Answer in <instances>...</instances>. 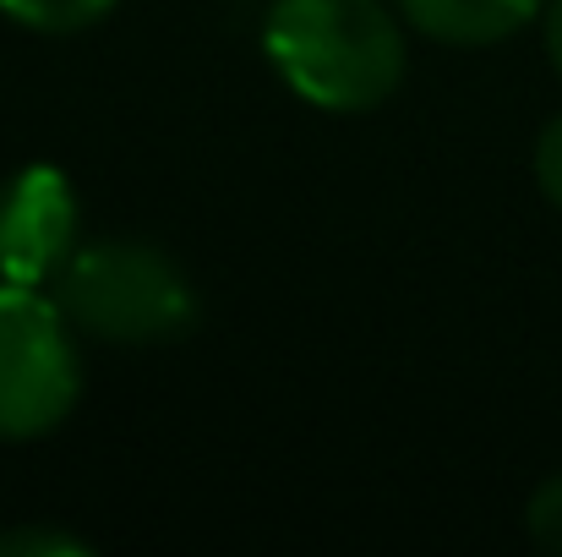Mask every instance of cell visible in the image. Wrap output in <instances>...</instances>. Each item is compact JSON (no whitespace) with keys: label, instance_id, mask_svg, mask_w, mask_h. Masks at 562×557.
I'll return each instance as SVG.
<instances>
[{"label":"cell","instance_id":"6da1fadb","mask_svg":"<svg viewBox=\"0 0 562 557\" xmlns=\"http://www.w3.org/2000/svg\"><path fill=\"white\" fill-rule=\"evenodd\" d=\"M398 22L387 0H273L262 49L290 93L334 115H361L404 82Z\"/></svg>","mask_w":562,"mask_h":557},{"label":"cell","instance_id":"7a4b0ae2","mask_svg":"<svg viewBox=\"0 0 562 557\" xmlns=\"http://www.w3.org/2000/svg\"><path fill=\"white\" fill-rule=\"evenodd\" d=\"M55 301L82 339L170 345L196 323V290L170 252L132 235L82 241L55 279Z\"/></svg>","mask_w":562,"mask_h":557},{"label":"cell","instance_id":"3957f363","mask_svg":"<svg viewBox=\"0 0 562 557\" xmlns=\"http://www.w3.org/2000/svg\"><path fill=\"white\" fill-rule=\"evenodd\" d=\"M82 399V350L60 301L0 279V443L49 437Z\"/></svg>","mask_w":562,"mask_h":557},{"label":"cell","instance_id":"277c9868","mask_svg":"<svg viewBox=\"0 0 562 557\" xmlns=\"http://www.w3.org/2000/svg\"><path fill=\"white\" fill-rule=\"evenodd\" d=\"M82 246V202L66 170L27 165L0 186V279L55 285L71 252Z\"/></svg>","mask_w":562,"mask_h":557},{"label":"cell","instance_id":"5b68a950","mask_svg":"<svg viewBox=\"0 0 562 557\" xmlns=\"http://www.w3.org/2000/svg\"><path fill=\"white\" fill-rule=\"evenodd\" d=\"M393 5H398L404 27H415L437 44L481 49V44H503L519 27H530L547 0H393Z\"/></svg>","mask_w":562,"mask_h":557},{"label":"cell","instance_id":"8992f818","mask_svg":"<svg viewBox=\"0 0 562 557\" xmlns=\"http://www.w3.org/2000/svg\"><path fill=\"white\" fill-rule=\"evenodd\" d=\"M0 11L33 33H82L115 11V0H0Z\"/></svg>","mask_w":562,"mask_h":557},{"label":"cell","instance_id":"52a82bcc","mask_svg":"<svg viewBox=\"0 0 562 557\" xmlns=\"http://www.w3.org/2000/svg\"><path fill=\"white\" fill-rule=\"evenodd\" d=\"M93 547L82 536L49 531V525H11L0 531V557H88Z\"/></svg>","mask_w":562,"mask_h":557},{"label":"cell","instance_id":"ba28073f","mask_svg":"<svg viewBox=\"0 0 562 557\" xmlns=\"http://www.w3.org/2000/svg\"><path fill=\"white\" fill-rule=\"evenodd\" d=\"M525 525H530V536H536L547 553H562V476L536 487V498H530V509H525Z\"/></svg>","mask_w":562,"mask_h":557},{"label":"cell","instance_id":"9c48e42d","mask_svg":"<svg viewBox=\"0 0 562 557\" xmlns=\"http://www.w3.org/2000/svg\"><path fill=\"white\" fill-rule=\"evenodd\" d=\"M536 186L547 191L552 208H562V115L547 121V132L536 137Z\"/></svg>","mask_w":562,"mask_h":557},{"label":"cell","instance_id":"30bf717a","mask_svg":"<svg viewBox=\"0 0 562 557\" xmlns=\"http://www.w3.org/2000/svg\"><path fill=\"white\" fill-rule=\"evenodd\" d=\"M541 22H547V55H552V66L562 71V0L541 5Z\"/></svg>","mask_w":562,"mask_h":557}]
</instances>
